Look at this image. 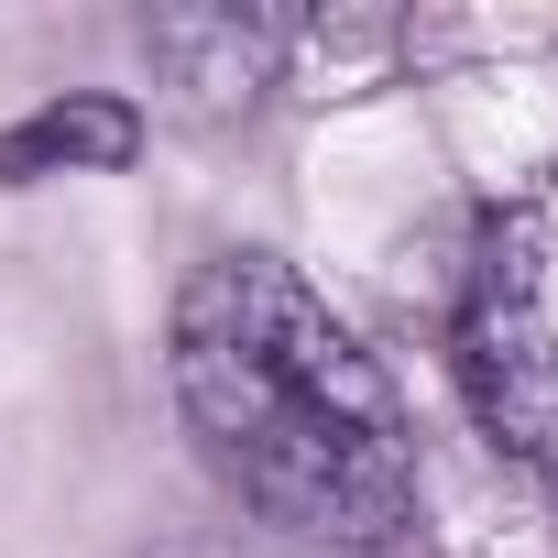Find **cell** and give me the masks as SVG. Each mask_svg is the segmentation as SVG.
<instances>
[{"instance_id":"cell-2","label":"cell","mask_w":558,"mask_h":558,"mask_svg":"<svg viewBox=\"0 0 558 558\" xmlns=\"http://www.w3.org/2000/svg\"><path fill=\"white\" fill-rule=\"evenodd\" d=\"M449 373H460L493 449L558 471V318H547V274H536L525 230H504L471 263L460 318H449Z\"/></svg>"},{"instance_id":"cell-4","label":"cell","mask_w":558,"mask_h":558,"mask_svg":"<svg viewBox=\"0 0 558 558\" xmlns=\"http://www.w3.org/2000/svg\"><path fill=\"white\" fill-rule=\"evenodd\" d=\"M154 56L175 66V88L230 99V88H263L274 77L286 23H274V12H175V23H154Z\"/></svg>"},{"instance_id":"cell-3","label":"cell","mask_w":558,"mask_h":558,"mask_svg":"<svg viewBox=\"0 0 558 558\" xmlns=\"http://www.w3.org/2000/svg\"><path fill=\"white\" fill-rule=\"evenodd\" d=\"M143 154V110L110 88H66L0 132V186H45V175H121Z\"/></svg>"},{"instance_id":"cell-1","label":"cell","mask_w":558,"mask_h":558,"mask_svg":"<svg viewBox=\"0 0 558 558\" xmlns=\"http://www.w3.org/2000/svg\"><path fill=\"white\" fill-rule=\"evenodd\" d=\"M175 405L197 460L307 547H395L416 525V438L351 318L274 252H219L175 296Z\"/></svg>"}]
</instances>
